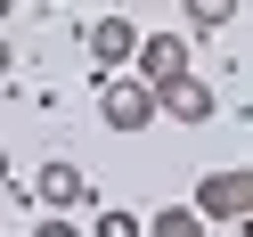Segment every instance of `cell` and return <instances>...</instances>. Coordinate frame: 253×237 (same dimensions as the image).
<instances>
[{
  "label": "cell",
  "mask_w": 253,
  "mask_h": 237,
  "mask_svg": "<svg viewBox=\"0 0 253 237\" xmlns=\"http://www.w3.org/2000/svg\"><path fill=\"white\" fill-rule=\"evenodd\" d=\"M188 213L204 221V229H237V221H253V172L245 164H212L196 180V196H188Z\"/></svg>",
  "instance_id": "obj_1"
},
{
  "label": "cell",
  "mask_w": 253,
  "mask_h": 237,
  "mask_svg": "<svg viewBox=\"0 0 253 237\" xmlns=\"http://www.w3.org/2000/svg\"><path fill=\"white\" fill-rule=\"evenodd\" d=\"M98 123L131 139V131H147V123H155V98L131 82V74H98Z\"/></svg>",
  "instance_id": "obj_2"
},
{
  "label": "cell",
  "mask_w": 253,
  "mask_h": 237,
  "mask_svg": "<svg viewBox=\"0 0 253 237\" xmlns=\"http://www.w3.org/2000/svg\"><path fill=\"white\" fill-rule=\"evenodd\" d=\"M131 82L139 90H147V98H155V90H171V82H180V74H188V41L180 33H139V49H131Z\"/></svg>",
  "instance_id": "obj_3"
},
{
  "label": "cell",
  "mask_w": 253,
  "mask_h": 237,
  "mask_svg": "<svg viewBox=\"0 0 253 237\" xmlns=\"http://www.w3.org/2000/svg\"><path fill=\"white\" fill-rule=\"evenodd\" d=\"M82 49H90V66H98V74H115V66H131L139 25H131V17H90V25H82Z\"/></svg>",
  "instance_id": "obj_4"
},
{
  "label": "cell",
  "mask_w": 253,
  "mask_h": 237,
  "mask_svg": "<svg viewBox=\"0 0 253 237\" xmlns=\"http://www.w3.org/2000/svg\"><path fill=\"white\" fill-rule=\"evenodd\" d=\"M212 82H196V74H180L171 90H155V115H171V123H212Z\"/></svg>",
  "instance_id": "obj_5"
},
{
  "label": "cell",
  "mask_w": 253,
  "mask_h": 237,
  "mask_svg": "<svg viewBox=\"0 0 253 237\" xmlns=\"http://www.w3.org/2000/svg\"><path fill=\"white\" fill-rule=\"evenodd\" d=\"M33 196H41V204H49V213H57V221H66V213H74V204H82V196H90V180H82V172H74V164H41V180H33Z\"/></svg>",
  "instance_id": "obj_6"
},
{
  "label": "cell",
  "mask_w": 253,
  "mask_h": 237,
  "mask_svg": "<svg viewBox=\"0 0 253 237\" xmlns=\"http://www.w3.org/2000/svg\"><path fill=\"white\" fill-rule=\"evenodd\" d=\"M139 237H204V221L188 213V204H164V213H147V221H139Z\"/></svg>",
  "instance_id": "obj_7"
},
{
  "label": "cell",
  "mask_w": 253,
  "mask_h": 237,
  "mask_svg": "<svg viewBox=\"0 0 253 237\" xmlns=\"http://www.w3.org/2000/svg\"><path fill=\"white\" fill-rule=\"evenodd\" d=\"M90 237H139V213L131 204H106V213L90 221Z\"/></svg>",
  "instance_id": "obj_8"
},
{
  "label": "cell",
  "mask_w": 253,
  "mask_h": 237,
  "mask_svg": "<svg viewBox=\"0 0 253 237\" xmlns=\"http://www.w3.org/2000/svg\"><path fill=\"white\" fill-rule=\"evenodd\" d=\"M188 25H196V33H220V25H237V8H229V0H196Z\"/></svg>",
  "instance_id": "obj_9"
},
{
  "label": "cell",
  "mask_w": 253,
  "mask_h": 237,
  "mask_svg": "<svg viewBox=\"0 0 253 237\" xmlns=\"http://www.w3.org/2000/svg\"><path fill=\"white\" fill-rule=\"evenodd\" d=\"M33 237H82V229H74V221H57V213H49V221H41Z\"/></svg>",
  "instance_id": "obj_10"
},
{
  "label": "cell",
  "mask_w": 253,
  "mask_h": 237,
  "mask_svg": "<svg viewBox=\"0 0 253 237\" xmlns=\"http://www.w3.org/2000/svg\"><path fill=\"white\" fill-rule=\"evenodd\" d=\"M8 66H17V49H8V33H0V82H8Z\"/></svg>",
  "instance_id": "obj_11"
},
{
  "label": "cell",
  "mask_w": 253,
  "mask_h": 237,
  "mask_svg": "<svg viewBox=\"0 0 253 237\" xmlns=\"http://www.w3.org/2000/svg\"><path fill=\"white\" fill-rule=\"evenodd\" d=\"M0 188H8V147H0Z\"/></svg>",
  "instance_id": "obj_12"
},
{
  "label": "cell",
  "mask_w": 253,
  "mask_h": 237,
  "mask_svg": "<svg viewBox=\"0 0 253 237\" xmlns=\"http://www.w3.org/2000/svg\"><path fill=\"white\" fill-rule=\"evenodd\" d=\"M0 25H8V0H0Z\"/></svg>",
  "instance_id": "obj_13"
}]
</instances>
